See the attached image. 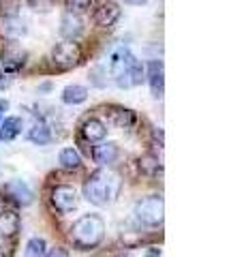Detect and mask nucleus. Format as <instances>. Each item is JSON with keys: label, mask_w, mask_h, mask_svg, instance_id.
<instances>
[{"label": "nucleus", "mask_w": 244, "mask_h": 257, "mask_svg": "<svg viewBox=\"0 0 244 257\" xmlns=\"http://www.w3.org/2000/svg\"><path fill=\"white\" fill-rule=\"evenodd\" d=\"M109 73L118 88H133L140 86L146 79V69L142 60L129 50V47H118L111 54L109 60Z\"/></svg>", "instance_id": "f257e3e1"}, {"label": "nucleus", "mask_w": 244, "mask_h": 257, "mask_svg": "<svg viewBox=\"0 0 244 257\" xmlns=\"http://www.w3.org/2000/svg\"><path fill=\"white\" fill-rule=\"evenodd\" d=\"M120 193V178L109 170H96L84 182V197L94 206L111 204Z\"/></svg>", "instance_id": "f03ea898"}, {"label": "nucleus", "mask_w": 244, "mask_h": 257, "mask_svg": "<svg viewBox=\"0 0 244 257\" xmlns=\"http://www.w3.org/2000/svg\"><path fill=\"white\" fill-rule=\"evenodd\" d=\"M103 236H105V221L101 214H84L71 227L73 244L81 248V251H90V248L99 246Z\"/></svg>", "instance_id": "7ed1b4c3"}, {"label": "nucleus", "mask_w": 244, "mask_h": 257, "mask_svg": "<svg viewBox=\"0 0 244 257\" xmlns=\"http://www.w3.org/2000/svg\"><path fill=\"white\" fill-rule=\"evenodd\" d=\"M133 214L142 225L157 227V225H161L163 219H165V202H163L161 195H148L135 204Z\"/></svg>", "instance_id": "20e7f679"}, {"label": "nucleus", "mask_w": 244, "mask_h": 257, "mask_svg": "<svg viewBox=\"0 0 244 257\" xmlns=\"http://www.w3.org/2000/svg\"><path fill=\"white\" fill-rule=\"evenodd\" d=\"M81 58H84V54H81L79 43H75V41L58 43L52 50V62H54V67H58L60 71H69L73 67H77Z\"/></svg>", "instance_id": "39448f33"}, {"label": "nucleus", "mask_w": 244, "mask_h": 257, "mask_svg": "<svg viewBox=\"0 0 244 257\" xmlns=\"http://www.w3.org/2000/svg\"><path fill=\"white\" fill-rule=\"evenodd\" d=\"M52 206L62 214L75 210L77 208V191L73 187H69V184H58V187H54V191H52Z\"/></svg>", "instance_id": "423d86ee"}, {"label": "nucleus", "mask_w": 244, "mask_h": 257, "mask_svg": "<svg viewBox=\"0 0 244 257\" xmlns=\"http://www.w3.org/2000/svg\"><path fill=\"white\" fill-rule=\"evenodd\" d=\"M26 58H28V54L15 41H9L0 50V62H3V67L7 71H20L26 64Z\"/></svg>", "instance_id": "0eeeda50"}, {"label": "nucleus", "mask_w": 244, "mask_h": 257, "mask_svg": "<svg viewBox=\"0 0 244 257\" xmlns=\"http://www.w3.org/2000/svg\"><path fill=\"white\" fill-rule=\"evenodd\" d=\"M146 77H148L152 96L154 99H161L163 90H165V71H163V62L161 60H152L148 64V71H146Z\"/></svg>", "instance_id": "6e6552de"}, {"label": "nucleus", "mask_w": 244, "mask_h": 257, "mask_svg": "<svg viewBox=\"0 0 244 257\" xmlns=\"http://www.w3.org/2000/svg\"><path fill=\"white\" fill-rule=\"evenodd\" d=\"M118 18H120V7L116 5V3H111V0H107V3H103V5H99V9L94 11V24L99 28H109V26H113V24L118 22Z\"/></svg>", "instance_id": "1a4fd4ad"}, {"label": "nucleus", "mask_w": 244, "mask_h": 257, "mask_svg": "<svg viewBox=\"0 0 244 257\" xmlns=\"http://www.w3.org/2000/svg\"><path fill=\"white\" fill-rule=\"evenodd\" d=\"M81 32H84V22H81L79 15L64 13L60 20V35L67 39V41H75Z\"/></svg>", "instance_id": "9d476101"}, {"label": "nucleus", "mask_w": 244, "mask_h": 257, "mask_svg": "<svg viewBox=\"0 0 244 257\" xmlns=\"http://www.w3.org/2000/svg\"><path fill=\"white\" fill-rule=\"evenodd\" d=\"M5 191L9 193V195L20 206H28V204H32V199H35V195H32V189L24 180H11V182H7L5 184Z\"/></svg>", "instance_id": "9b49d317"}, {"label": "nucleus", "mask_w": 244, "mask_h": 257, "mask_svg": "<svg viewBox=\"0 0 244 257\" xmlns=\"http://www.w3.org/2000/svg\"><path fill=\"white\" fill-rule=\"evenodd\" d=\"M118 155H120L118 144H113V142L99 144V146H94V150H92V159H94L101 167H109L111 163H116Z\"/></svg>", "instance_id": "f8f14e48"}, {"label": "nucleus", "mask_w": 244, "mask_h": 257, "mask_svg": "<svg viewBox=\"0 0 244 257\" xmlns=\"http://www.w3.org/2000/svg\"><path fill=\"white\" fill-rule=\"evenodd\" d=\"M107 116H109V122L113 126H118V128H129L135 122V114L131 109L122 107V105H111L107 109Z\"/></svg>", "instance_id": "ddd939ff"}, {"label": "nucleus", "mask_w": 244, "mask_h": 257, "mask_svg": "<svg viewBox=\"0 0 244 257\" xmlns=\"http://www.w3.org/2000/svg\"><path fill=\"white\" fill-rule=\"evenodd\" d=\"M81 133H84V138L88 142H103L105 140V135H107V126H105V122H101L99 118H88L84 126H81Z\"/></svg>", "instance_id": "4468645a"}, {"label": "nucleus", "mask_w": 244, "mask_h": 257, "mask_svg": "<svg viewBox=\"0 0 244 257\" xmlns=\"http://www.w3.org/2000/svg\"><path fill=\"white\" fill-rule=\"evenodd\" d=\"M20 231V214L13 210H3L0 212V236L11 238Z\"/></svg>", "instance_id": "2eb2a0df"}, {"label": "nucleus", "mask_w": 244, "mask_h": 257, "mask_svg": "<svg viewBox=\"0 0 244 257\" xmlns=\"http://www.w3.org/2000/svg\"><path fill=\"white\" fill-rule=\"evenodd\" d=\"M22 133V118L7 116L0 120V142H11Z\"/></svg>", "instance_id": "dca6fc26"}, {"label": "nucleus", "mask_w": 244, "mask_h": 257, "mask_svg": "<svg viewBox=\"0 0 244 257\" xmlns=\"http://www.w3.org/2000/svg\"><path fill=\"white\" fill-rule=\"evenodd\" d=\"M60 99H62V103H67V105H79V103H84L88 99V88L79 86V84H71L62 90Z\"/></svg>", "instance_id": "f3484780"}, {"label": "nucleus", "mask_w": 244, "mask_h": 257, "mask_svg": "<svg viewBox=\"0 0 244 257\" xmlns=\"http://www.w3.org/2000/svg\"><path fill=\"white\" fill-rule=\"evenodd\" d=\"M0 32L11 39V41H15V39H20L24 32H26V26H24V22L20 18H3V22H0Z\"/></svg>", "instance_id": "a211bd4d"}, {"label": "nucleus", "mask_w": 244, "mask_h": 257, "mask_svg": "<svg viewBox=\"0 0 244 257\" xmlns=\"http://www.w3.org/2000/svg\"><path fill=\"white\" fill-rule=\"evenodd\" d=\"M28 140L32 144H37V146H45V144L52 142V131L50 126H47L43 120H39V122L32 124V128L28 131Z\"/></svg>", "instance_id": "6ab92c4d"}, {"label": "nucleus", "mask_w": 244, "mask_h": 257, "mask_svg": "<svg viewBox=\"0 0 244 257\" xmlns=\"http://www.w3.org/2000/svg\"><path fill=\"white\" fill-rule=\"evenodd\" d=\"M58 161H60V165L64 167V170H77V167L81 165V157H79V152L75 148H62L60 155H58Z\"/></svg>", "instance_id": "aec40b11"}, {"label": "nucleus", "mask_w": 244, "mask_h": 257, "mask_svg": "<svg viewBox=\"0 0 244 257\" xmlns=\"http://www.w3.org/2000/svg\"><path fill=\"white\" fill-rule=\"evenodd\" d=\"M45 240L43 238H30L26 244V257H45Z\"/></svg>", "instance_id": "412c9836"}, {"label": "nucleus", "mask_w": 244, "mask_h": 257, "mask_svg": "<svg viewBox=\"0 0 244 257\" xmlns=\"http://www.w3.org/2000/svg\"><path fill=\"white\" fill-rule=\"evenodd\" d=\"M90 5H92V0H64L67 13H73V15L88 11V9H90Z\"/></svg>", "instance_id": "4be33fe9"}, {"label": "nucleus", "mask_w": 244, "mask_h": 257, "mask_svg": "<svg viewBox=\"0 0 244 257\" xmlns=\"http://www.w3.org/2000/svg\"><path fill=\"white\" fill-rule=\"evenodd\" d=\"M20 3L18 0H0V15L3 18H18Z\"/></svg>", "instance_id": "5701e85b"}, {"label": "nucleus", "mask_w": 244, "mask_h": 257, "mask_svg": "<svg viewBox=\"0 0 244 257\" xmlns=\"http://www.w3.org/2000/svg\"><path fill=\"white\" fill-rule=\"evenodd\" d=\"M140 167L144 172H157L159 170V161H157V157H152V155H146V157H142L140 159Z\"/></svg>", "instance_id": "b1692460"}, {"label": "nucleus", "mask_w": 244, "mask_h": 257, "mask_svg": "<svg viewBox=\"0 0 244 257\" xmlns=\"http://www.w3.org/2000/svg\"><path fill=\"white\" fill-rule=\"evenodd\" d=\"M28 5H30L35 11H43V13H47V11L54 9V0H28Z\"/></svg>", "instance_id": "393cba45"}, {"label": "nucleus", "mask_w": 244, "mask_h": 257, "mask_svg": "<svg viewBox=\"0 0 244 257\" xmlns=\"http://www.w3.org/2000/svg\"><path fill=\"white\" fill-rule=\"evenodd\" d=\"M45 257H69V251L62 248V246H56V248H52V251H47Z\"/></svg>", "instance_id": "a878e982"}, {"label": "nucleus", "mask_w": 244, "mask_h": 257, "mask_svg": "<svg viewBox=\"0 0 244 257\" xmlns=\"http://www.w3.org/2000/svg\"><path fill=\"white\" fill-rule=\"evenodd\" d=\"M11 84V77L9 75H7L5 73V71L3 69H0V90H3V88H7V86H9Z\"/></svg>", "instance_id": "bb28decb"}, {"label": "nucleus", "mask_w": 244, "mask_h": 257, "mask_svg": "<svg viewBox=\"0 0 244 257\" xmlns=\"http://www.w3.org/2000/svg\"><path fill=\"white\" fill-rule=\"evenodd\" d=\"M146 3H148V0H125V5H131V7H140Z\"/></svg>", "instance_id": "cd10ccee"}, {"label": "nucleus", "mask_w": 244, "mask_h": 257, "mask_svg": "<svg viewBox=\"0 0 244 257\" xmlns=\"http://www.w3.org/2000/svg\"><path fill=\"white\" fill-rule=\"evenodd\" d=\"M144 257H161V251H159V248H150V251L146 253Z\"/></svg>", "instance_id": "c85d7f7f"}, {"label": "nucleus", "mask_w": 244, "mask_h": 257, "mask_svg": "<svg viewBox=\"0 0 244 257\" xmlns=\"http://www.w3.org/2000/svg\"><path fill=\"white\" fill-rule=\"evenodd\" d=\"M0 257H7V255H5V251H3V246H0Z\"/></svg>", "instance_id": "c756f323"}]
</instances>
